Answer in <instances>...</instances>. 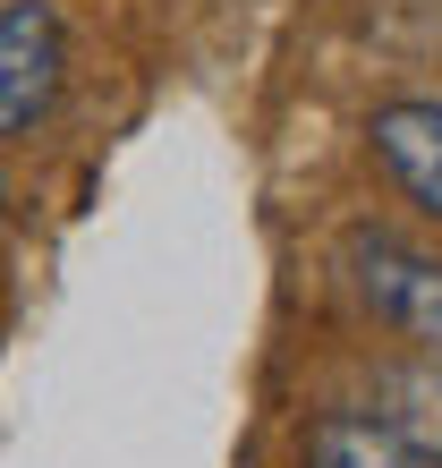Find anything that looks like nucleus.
Returning <instances> with one entry per match:
<instances>
[{"instance_id": "obj_1", "label": "nucleus", "mask_w": 442, "mask_h": 468, "mask_svg": "<svg viewBox=\"0 0 442 468\" xmlns=\"http://www.w3.org/2000/svg\"><path fill=\"white\" fill-rule=\"evenodd\" d=\"M68 86V26L51 0H0V145L51 120Z\"/></svg>"}, {"instance_id": "obj_2", "label": "nucleus", "mask_w": 442, "mask_h": 468, "mask_svg": "<svg viewBox=\"0 0 442 468\" xmlns=\"http://www.w3.org/2000/svg\"><path fill=\"white\" fill-rule=\"evenodd\" d=\"M357 290L392 333L442 357V256H417L400 239H357Z\"/></svg>"}, {"instance_id": "obj_3", "label": "nucleus", "mask_w": 442, "mask_h": 468, "mask_svg": "<svg viewBox=\"0 0 442 468\" xmlns=\"http://www.w3.org/2000/svg\"><path fill=\"white\" fill-rule=\"evenodd\" d=\"M366 145H374L383 171H392L400 197L417 205L426 222H442V102H383L366 120Z\"/></svg>"}, {"instance_id": "obj_4", "label": "nucleus", "mask_w": 442, "mask_h": 468, "mask_svg": "<svg viewBox=\"0 0 442 468\" xmlns=\"http://www.w3.org/2000/svg\"><path fill=\"white\" fill-rule=\"evenodd\" d=\"M307 468H442V452L392 409H332L307 426Z\"/></svg>"}]
</instances>
